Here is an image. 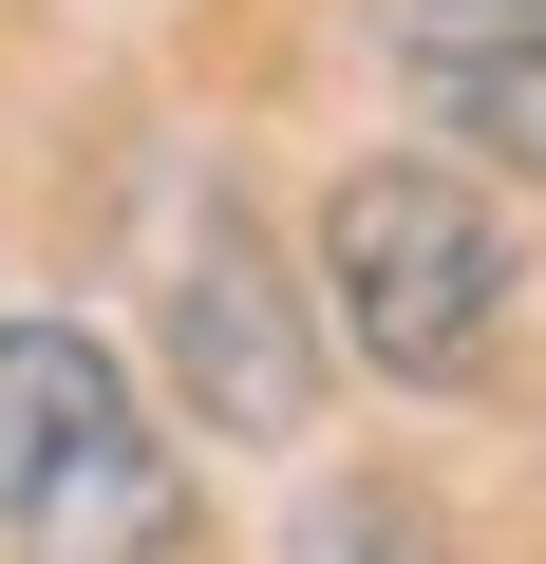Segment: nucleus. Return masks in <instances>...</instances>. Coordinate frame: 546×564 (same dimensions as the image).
<instances>
[{
  "label": "nucleus",
  "mask_w": 546,
  "mask_h": 564,
  "mask_svg": "<svg viewBox=\"0 0 546 564\" xmlns=\"http://www.w3.org/2000/svg\"><path fill=\"white\" fill-rule=\"evenodd\" d=\"M302 564H433V527H415L396 489H340V508L302 527Z\"/></svg>",
  "instance_id": "obj_6"
},
{
  "label": "nucleus",
  "mask_w": 546,
  "mask_h": 564,
  "mask_svg": "<svg viewBox=\"0 0 546 564\" xmlns=\"http://www.w3.org/2000/svg\"><path fill=\"white\" fill-rule=\"evenodd\" d=\"M132 452V395H114V358L76 339V321H0V527H39L76 470H114Z\"/></svg>",
  "instance_id": "obj_4"
},
{
  "label": "nucleus",
  "mask_w": 546,
  "mask_h": 564,
  "mask_svg": "<svg viewBox=\"0 0 546 564\" xmlns=\"http://www.w3.org/2000/svg\"><path fill=\"white\" fill-rule=\"evenodd\" d=\"M170 377L207 433H302L321 414V339H302V282L264 263L226 207H189V282H170Z\"/></svg>",
  "instance_id": "obj_2"
},
{
  "label": "nucleus",
  "mask_w": 546,
  "mask_h": 564,
  "mask_svg": "<svg viewBox=\"0 0 546 564\" xmlns=\"http://www.w3.org/2000/svg\"><path fill=\"white\" fill-rule=\"evenodd\" d=\"M377 39H396L415 113H452L471 151H508L546 188V0H377Z\"/></svg>",
  "instance_id": "obj_3"
},
{
  "label": "nucleus",
  "mask_w": 546,
  "mask_h": 564,
  "mask_svg": "<svg viewBox=\"0 0 546 564\" xmlns=\"http://www.w3.org/2000/svg\"><path fill=\"white\" fill-rule=\"evenodd\" d=\"M321 282H340V321H358V358L377 377H471L490 358V321H508V245H490V207L452 188V170H358L340 207H321Z\"/></svg>",
  "instance_id": "obj_1"
},
{
  "label": "nucleus",
  "mask_w": 546,
  "mask_h": 564,
  "mask_svg": "<svg viewBox=\"0 0 546 564\" xmlns=\"http://www.w3.org/2000/svg\"><path fill=\"white\" fill-rule=\"evenodd\" d=\"M20 564H189V489H170V452L132 433L114 470H76V489L20 527Z\"/></svg>",
  "instance_id": "obj_5"
}]
</instances>
